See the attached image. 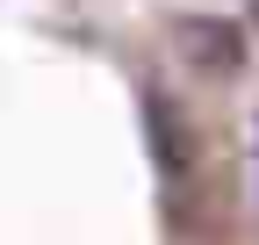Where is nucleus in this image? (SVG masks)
Returning <instances> with one entry per match:
<instances>
[{"instance_id":"2","label":"nucleus","mask_w":259,"mask_h":245,"mask_svg":"<svg viewBox=\"0 0 259 245\" xmlns=\"http://www.w3.org/2000/svg\"><path fill=\"white\" fill-rule=\"evenodd\" d=\"M245 15H252V22H259V0H245Z\"/></svg>"},{"instance_id":"1","label":"nucleus","mask_w":259,"mask_h":245,"mask_svg":"<svg viewBox=\"0 0 259 245\" xmlns=\"http://www.w3.org/2000/svg\"><path fill=\"white\" fill-rule=\"evenodd\" d=\"M173 51L187 58L194 72H216V79L245 65V36H238L223 15H187V22L173 29Z\"/></svg>"}]
</instances>
